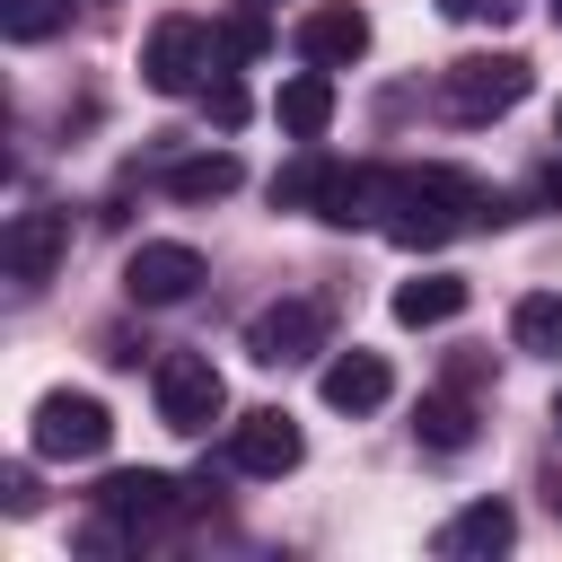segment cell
I'll list each match as a JSON object with an SVG mask.
<instances>
[{"mask_svg":"<svg viewBox=\"0 0 562 562\" xmlns=\"http://www.w3.org/2000/svg\"><path fill=\"white\" fill-rule=\"evenodd\" d=\"M149 395H158V422H167L176 439H202V430L228 413V378L211 369V351H158Z\"/></svg>","mask_w":562,"mask_h":562,"instance_id":"cell-4","label":"cell"},{"mask_svg":"<svg viewBox=\"0 0 562 562\" xmlns=\"http://www.w3.org/2000/svg\"><path fill=\"white\" fill-rule=\"evenodd\" d=\"M202 114H211L220 132H237V123H246V79H237V70H211V79H202Z\"/></svg>","mask_w":562,"mask_h":562,"instance_id":"cell-22","label":"cell"},{"mask_svg":"<svg viewBox=\"0 0 562 562\" xmlns=\"http://www.w3.org/2000/svg\"><path fill=\"white\" fill-rule=\"evenodd\" d=\"M61 255H70V211H18L9 237H0V263H9V281H26V290L53 281Z\"/></svg>","mask_w":562,"mask_h":562,"instance_id":"cell-11","label":"cell"},{"mask_svg":"<svg viewBox=\"0 0 562 562\" xmlns=\"http://www.w3.org/2000/svg\"><path fill=\"white\" fill-rule=\"evenodd\" d=\"M536 193H544V202L562 211V158H544V167H536Z\"/></svg>","mask_w":562,"mask_h":562,"instance_id":"cell-26","label":"cell"},{"mask_svg":"<svg viewBox=\"0 0 562 562\" xmlns=\"http://www.w3.org/2000/svg\"><path fill=\"white\" fill-rule=\"evenodd\" d=\"M509 220V202L492 193V184H474L465 167H395V184H386V237L404 246V255H430V246H448V237H465V228H501Z\"/></svg>","mask_w":562,"mask_h":562,"instance_id":"cell-1","label":"cell"},{"mask_svg":"<svg viewBox=\"0 0 562 562\" xmlns=\"http://www.w3.org/2000/svg\"><path fill=\"white\" fill-rule=\"evenodd\" d=\"M193 290H202V255L184 237H140L123 255V299L132 307H184Z\"/></svg>","mask_w":562,"mask_h":562,"instance_id":"cell-7","label":"cell"},{"mask_svg":"<svg viewBox=\"0 0 562 562\" xmlns=\"http://www.w3.org/2000/svg\"><path fill=\"white\" fill-rule=\"evenodd\" d=\"M386 184H395V176H386V167H369V158H351V167H342V158H325V167H316V202H307V211H316L325 228H378V220H386Z\"/></svg>","mask_w":562,"mask_h":562,"instance_id":"cell-8","label":"cell"},{"mask_svg":"<svg viewBox=\"0 0 562 562\" xmlns=\"http://www.w3.org/2000/svg\"><path fill=\"white\" fill-rule=\"evenodd\" d=\"M237 176H246V167H237L228 149H202V158H176V167H167V193H176V202H220V193H237Z\"/></svg>","mask_w":562,"mask_h":562,"instance_id":"cell-19","label":"cell"},{"mask_svg":"<svg viewBox=\"0 0 562 562\" xmlns=\"http://www.w3.org/2000/svg\"><path fill=\"white\" fill-rule=\"evenodd\" d=\"M465 281L457 272H422V281H404L395 290V325H448V316H465Z\"/></svg>","mask_w":562,"mask_h":562,"instance_id":"cell-16","label":"cell"},{"mask_svg":"<svg viewBox=\"0 0 562 562\" xmlns=\"http://www.w3.org/2000/svg\"><path fill=\"white\" fill-rule=\"evenodd\" d=\"M272 114H281V132L290 140H325V123H334V70H299V79H281V97H272Z\"/></svg>","mask_w":562,"mask_h":562,"instance_id":"cell-15","label":"cell"},{"mask_svg":"<svg viewBox=\"0 0 562 562\" xmlns=\"http://www.w3.org/2000/svg\"><path fill=\"white\" fill-rule=\"evenodd\" d=\"M272 53V26H263V9H246V18H228L220 26V70H237V61H263Z\"/></svg>","mask_w":562,"mask_h":562,"instance_id":"cell-20","label":"cell"},{"mask_svg":"<svg viewBox=\"0 0 562 562\" xmlns=\"http://www.w3.org/2000/svg\"><path fill=\"white\" fill-rule=\"evenodd\" d=\"M105 439H114V413H105L97 395H79V386L35 395V413H26V448H35V457L79 465V457H105Z\"/></svg>","mask_w":562,"mask_h":562,"instance_id":"cell-5","label":"cell"},{"mask_svg":"<svg viewBox=\"0 0 562 562\" xmlns=\"http://www.w3.org/2000/svg\"><path fill=\"white\" fill-rule=\"evenodd\" d=\"M246 9H272V0H246Z\"/></svg>","mask_w":562,"mask_h":562,"instance_id":"cell-28","label":"cell"},{"mask_svg":"<svg viewBox=\"0 0 562 562\" xmlns=\"http://www.w3.org/2000/svg\"><path fill=\"white\" fill-rule=\"evenodd\" d=\"M509 342L536 351V360H562V290H527L509 307Z\"/></svg>","mask_w":562,"mask_h":562,"instance_id":"cell-18","label":"cell"},{"mask_svg":"<svg viewBox=\"0 0 562 562\" xmlns=\"http://www.w3.org/2000/svg\"><path fill=\"white\" fill-rule=\"evenodd\" d=\"M307 457V430L281 413V404H263V413H237L228 422V465L237 474H290Z\"/></svg>","mask_w":562,"mask_h":562,"instance_id":"cell-10","label":"cell"},{"mask_svg":"<svg viewBox=\"0 0 562 562\" xmlns=\"http://www.w3.org/2000/svg\"><path fill=\"white\" fill-rule=\"evenodd\" d=\"M246 351H255L263 369H299V360H316V351H325V307H316V299H272V307L246 325Z\"/></svg>","mask_w":562,"mask_h":562,"instance_id":"cell-9","label":"cell"},{"mask_svg":"<svg viewBox=\"0 0 562 562\" xmlns=\"http://www.w3.org/2000/svg\"><path fill=\"white\" fill-rule=\"evenodd\" d=\"M527 88H536V61L527 53H465V61L439 70V114L448 123H501Z\"/></svg>","mask_w":562,"mask_h":562,"instance_id":"cell-3","label":"cell"},{"mask_svg":"<svg viewBox=\"0 0 562 562\" xmlns=\"http://www.w3.org/2000/svg\"><path fill=\"white\" fill-rule=\"evenodd\" d=\"M413 439L439 448V457L474 448V404H465V395H422V404H413Z\"/></svg>","mask_w":562,"mask_h":562,"instance_id":"cell-17","label":"cell"},{"mask_svg":"<svg viewBox=\"0 0 562 562\" xmlns=\"http://www.w3.org/2000/svg\"><path fill=\"white\" fill-rule=\"evenodd\" d=\"M553 26H562V0H553Z\"/></svg>","mask_w":562,"mask_h":562,"instance_id":"cell-29","label":"cell"},{"mask_svg":"<svg viewBox=\"0 0 562 562\" xmlns=\"http://www.w3.org/2000/svg\"><path fill=\"white\" fill-rule=\"evenodd\" d=\"M527 0H439V18H457V26H509Z\"/></svg>","mask_w":562,"mask_h":562,"instance_id":"cell-24","label":"cell"},{"mask_svg":"<svg viewBox=\"0 0 562 562\" xmlns=\"http://www.w3.org/2000/svg\"><path fill=\"white\" fill-rule=\"evenodd\" d=\"M88 509H97V518H114V527L140 544L149 527H167V518L184 509V483H176V474H158V465H123V474H105V483L88 492Z\"/></svg>","mask_w":562,"mask_h":562,"instance_id":"cell-6","label":"cell"},{"mask_svg":"<svg viewBox=\"0 0 562 562\" xmlns=\"http://www.w3.org/2000/svg\"><path fill=\"white\" fill-rule=\"evenodd\" d=\"M70 18V0H0V26L18 35V44H35V35H53Z\"/></svg>","mask_w":562,"mask_h":562,"instance_id":"cell-21","label":"cell"},{"mask_svg":"<svg viewBox=\"0 0 562 562\" xmlns=\"http://www.w3.org/2000/svg\"><path fill=\"white\" fill-rule=\"evenodd\" d=\"M220 70V26L211 18H158L140 35V88L149 97H202V79Z\"/></svg>","mask_w":562,"mask_h":562,"instance_id":"cell-2","label":"cell"},{"mask_svg":"<svg viewBox=\"0 0 562 562\" xmlns=\"http://www.w3.org/2000/svg\"><path fill=\"white\" fill-rule=\"evenodd\" d=\"M509 544H518V509H509V501H465V509L430 536L439 562H492V553H509Z\"/></svg>","mask_w":562,"mask_h":562,"instance_id":"cell-13","label":"cell"},{"mask_svg":"<svg viewBox=\"0 0 562 562\" xmlns=\"http://www.w3.org/2000/svg\"><path fill=\"white\" fill-rule=\"evenodd\" d=\"M553 430H562V395H553Z\"/></svg>","mask_w":562,"mask_h":562,"instance_id":"cell-27","label":"cell"},{"mask_svg":"<svg viewBox=\"0 0 562 562\" xmlns=\"http://www.w3.org/2000/svg\"><path fill=\"white\" fill-rule=\"evenodd\" d=\"M316 167H325L316 149H307V158H290V167L272 176V211H307V202H316Z\"/></svg>","mask_w":562,"mask_h":562,"instance_id":"cell-23","label":"cell"},{"mask_svg":"<svg viewBox=\"0 0 562 562\" xmlns=\"http://www.w3.org/2000/svg\"><path fill=\"white\" fill-rule=\"evenodd\" d=\"M316 395H325L334 413H378V404L395 395V369H386L378 351H334L325 378H316Z\"/></svg>","mask_w":562,"mask_h":562,"instance_id":"cell-14","label":"cell"},{"mask_svg":"<svg viewBox=\"0 0 562 562\" xmlns=\"http://www.w3.org/2000/svg\"><path fill=\"white\" fill-rule=\"evenodd\" d=\"M0 492H9V509H18V518H35V501H44V492H35V465H9V483H0Z\"/></svg>","mask_w":562,"mask_h":562,"instance_id":"cell-25","label":"cell"},{"mask_svg":"<svg viewBox=\"0 0 562 562\" xmlns=\"http://www.w3.org/2000/svg\"><path fill=\"white\" fill-rule=\"evenodd\" d=\"M299 61H316V70H351L360 53H369V9H351V0H325V9H307L299 18Z\"/></svg>","mask_w":562,"mask_h":562,"instance_id":"cell-12","label":"cell"},{"mask_svg":"<svg viewBox=\"0 0 562 562\" xmlns=\"http://www.w3.org/2000/svg\"><path fill=\"white\" fill-rule=\"evenodd\" d=\"M553 140H562V114H553Z\"/></svg>","mask_w":562,"mask_h":562,"instance_id":"cell-30","label":"cell"}]
</instances>
